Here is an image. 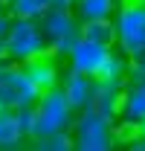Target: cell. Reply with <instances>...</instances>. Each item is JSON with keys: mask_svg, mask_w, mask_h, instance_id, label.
I'll return each mask as SVG.
<instances>
[{"mask_svg": "<svg viewBox=\"0 0 145 151\" xmlns=\"http://www.w3.org/2000/svg\"><path fill=\"white\" fill-rule=\"evenodd\" d=\"M113 47L119 52H136L145 47V0H122L113 12Z\"/></svg>", "mask_w": 145, "mask_h": 151, "instance_id": "cell-1", "label": "cell"}, {"mask_svg": "<svg viewBox=\"0 0 145 151\" xmlns=\"http://www.w3.org/2000/svg\"><path fill=\"white\" fill-rule=\"evenodd\" d=\"M72 137V148L78 151H110L116 145L113 139V122L105 119L102 113H96L93 108L78 111V116L70 125Z\"/></svg>", "mask_w": 145, "mask_h": 151, "instance_id": "cell-2", "label": "cell"}, {"mask_svg": "<svg viewBox=\"0 0 145 151\" xmlns=\"http://www.w3.org/2000/svg\"><path fill=\"white\" fill-rule=\"evenodd\" d=\"M6 44V58L15 61V64H23L29 58H38L47 50V38L41 32V23L38 20H26V18H12V26L3 38Z\"/></svg>", "mask_w": 145, "mask_h": 151, "instance_id": "cell-3", "label": "cell"}, {"mask_svg": "<svg viewBox=\"0 0 145 151\" xmlns=\"http://www.w3.org/2000/svg\"><path fill=\"white\" fill-rule=\"evenodd\" d=\"M41 32L47 38V50L52 55H67L72 50V44L78 41V23L81 20L72 15L70 9H61V6H50L44 15H41Z\"/></svg>", "mask_w": 145, "mask_h": 151, "instance_id": "cell-4", "label": "cell"}, {"mask_svg": "<svg viewBox=\"0 0 145 151\" xmlns=\"http://www.w3.org/2000/svg\"><path fill=\"white\" fill-rule=\"evenodd\" d=\"M35 113H38V125H35V137H47L55 131H70L75 111L67 102V96L61 87H50L38 96L35 102Z\"/></svg>", "mask_w": 145, "mask_h": 151, "instance_id": "cell-5", "label": "cell"}, {"mask_svg": "<svg viewBox=\"0 0 145 151\" xmlns=\"http://www.w3.org/2000/svg\"><path fill=\"white\" fill-rule=\"evenodd\" d=\"M41 90L29 81V76L23 73V67L15 61H0V108H23V105H35Z\"/></svg>", "mask_w": 145, "mask_h": 151, "instance_id": "cell-6", "label": "cell"}, {"mask_svg": "<svg viewBox=\"0 0 145 151\" xmlns=\"http://www.w3.org/2000/svg\"><path fill=\"white\" fill-rule=\"evenodd\" d=\"M110 50L113 47H108V44H96V41H87V38H78L72 44V50L67 52L70 70H78V73L96 78L99 70H102V64H105V58L110 55Z\"/></svg>", "mask_w": 145, "mask_h": 151, "instance_id": "cell-7", "label": "cell"}, {"mask_svg": "<svg viewBox=\"0 0 145 151\" xmlns=\"http://www.w3.org/2000/svg\"><path fill=\"white\" fill-rule=\"evenodd\" d=\"M122 93H125V81H116V78H93V102H90V108L113 122L119 116Z\"/></svg>", "mask_w": 145, "mask_h": 151, "instance_id": "cell-8", "label": "cell"}, {"mask_svg": "<svg viewBox=\"0 0 145 151\" xmlns=\"http://www.w3.org/2000/svg\"><path fill=\"white\" fill-rule=\"evenodd\" d=\"M20 67H23V73L29 76V81L35 84L41 93L50 90V87H58V78H61L58 73H61V70H58V64H55L52 52H44V55H38V58H29V61H23Z\"/></svg>", "mask_w": 145, "mask_h": 151, "instance_id": "cell-9", "label": "cell"}, {"mask_svg": "<svg viewBox=\"0 0 145 151\" xmlns=\"http://www.w3.org/2000/svg\"><path fill=\"white\" fill-rule=\"evenodd\" d=\"M61 90L67 96V102L72 105V111H84V108H90L93 102V78L84 73H78V70H67L64 76V81H61Z\"/></svg>", "mask_w": 145, "mask_h": 151, "instance_id": "cell-10", "label": "cell"}, {"mask_svg": "<svg viewBox=\"0 0 145 151\" xmlns=\"http://www.w3.org/2000/svg\"><path fill=\"white\" fill-rule=\"evenodd\" d=\"M23 142H26V137L15 119V111L0 108V151H18Z\"/></svg>", "mask_w": 145, "mask_h": 151, "instance_id": "cell-11", "label": "cell"}, {"mask_svg": "<svg viewBox=\"0 0 145 151\" xmlns=\"http://www.w3.org/2000/svg\"><path fill=\"white\" fill-rule=\"evenodd\" d=\"M119 116L128 122H139L145 116V90L136 84H125L122 93V105H119Z\"/></svg>", "mask_w": 145, "mask_h": 151, "instance_id": "cell-12", "label": "cell"}, {"mask_svg": "<svg viewBox=\"0 0 145 151\" xmlns=\"http://www.w3.org/2000/svg\"><path fill=\"white\" fill-rule=\"evenodd\" d=\"M75 18L78 20H102V18H113L119 0H75Z\"/></svg>", "mask_w": 145, "mask_h": 151, "instance_id": "cell-13", "label": "cell"}, {"mask_svg": "<svg viewBox=\"0 0 145 151\" xmlns=\"http://www.w3.org/2000/svg\"><path fill=\"white\" fill-rule=\"evenodd\" d=\"M78 38H87L96 44H108L113 47V20L102 18V20H81L78 23Z\"/></svg>", "mask_w": 145, "mask_h": 151, "instance_id": "cell-14", "label": "cell"}, {"mask_svg": "<svg viewBox=\"0 0 145 151\" xmlns=\"http://www.w3.org/2000/svg\"><path fill=\"white\" fill-rule=\"evenodd\" d=\"M9 15L12 18H26V20H41V15L52 6V0H9Z\"/></svg>", "mask_w": 145, "mask_h": 151, "instance_id": "cell-15", "label": "cell"}, {"mask_svg": "<svg viewBox=\"0 0 145 151\" xmlns=\"http://www.w3.org/2000/svg\"><path fill=\"white\" fill-rule=\"evenodd\" d=\"M128 73H131V64H128V55L119 52V50H110V55L105 58L102 70L96 78H116V81H125Z\"/></svg>", "mask_w": 145, "mask_h": 151, "instance_id": "cell-16", "label": "cell"}, {"mask_svg": "<svg viewBox=\"0 0 145 151\" xmlns=\"http://www.w3.org/2000/svg\"><path fill=\"white\" fill-rule=\"evenodd\" d=\"M35 151H72V137L70 131H55L47 137H32Z\"/></svg>", "mask_w": 145, "mask_h": 151, "instance_id": "cell-17", "label": "cell"}, {"mask_svg": "<svg viewBox=\"0 0 145 151\" xmlns=\"http://www.w3.org/2000/svg\"><path fill=\"white\" fill-rule=\"evenodd\" d=\"M15 119H18L20 131L26 139L35 137V125H38V113H35V105H23V108H15Z\"/></svg>", "mask_w": 145, "mask_h": 151, "instance_id": "cell-18", "label": "cell"}, {"mask_svg": "<svg viewBox=\"0 0 145 151\" xmlns=\"http://www.w3.org/2000/svg\"><path fill=\"white\" fill-rule=\"evenodd\" d=\"M134 137H136V122L122 119V125H119V128H113V139H116V142H122V139H128V142H131Z\"/></svg>", "mask_w": 145, "mask_h": 151, "instance_id": "cell-19", "label": "cell"}, {"mask_svg": "<svg viewBox=\"0 0 145 151\" xmlns=\"http://www.w3.org/2000/svg\"><path fill=\"white\" fill-rule=\"evenodd\" d=\"M128 64H131V70H145V47L136 50V52H131L128 55Z\"/></svg>", "mask_w": 145, "mask_h": 151, "instance_id": "cell-20", "label": "cell"}, {"mask_svg": "<svg viewBox=\"0 0 145 151\" xmlns=\"http://www.w3.org/2000/svg\"><path fill=\"white\" fill-rule=\"evenodd\" d=\"M125 84H136V87L145 90V70H131L128 78H125Z\"/></svg>", "mask_w": 145, "mask_h": 151, "instance_id": "cell-21", "label": "cell"}, {"mask_svg": "<svg viewBox=\"0 0 145 151\" xmlns=\"http://www.w3.org/2000/svg\"><path fill=\"white\" fill-rule=\"evenodd\" d=\"M131 148L134 151H145V137H134V139H131Z\"/></svg>", "mask_w": 145, "mask_h": 151, "instance_id": "cell-22", "label": "cell"}, {"mask_svg": "<svg viewBox=\"0 0 145 151\" xmlns=\"http://www.w3.org/2000/svg\"><path fill=\"white\" fill-rule=\"evenodd\" d=\"M75 0H52V6H61V9H72Z\"/></svg>", "mask_w": 145, "mask_h": 151, "instance_id": "cell-23", "label": "cell"}, {"mask_svg": "<svg viewBox=\"0 0 145 151\" xmlns=\"http://www.w3.org/2000/svg\"><path fill=\"white\" fill-rule=\"evenodd\" d=\"M136 137H145V116L136 122Z\"/></svg>", "mask_w": 145, "mask_h": 151, "instance_id": "cell-24", "label": "cell"}, {"mask_svg": "<svg viewBox=\"0 0 145 151\" xmlns=\"http://www.w3.org/2000/svg\"><path fill=\"white\" fill-rule=\"evenodd\" d=\"M6 58V44H3V38H0V61Z\"/></svg>", "mask_w": 145, "mask_h": 151, "instance_id": "cell-25", "label": "cell"}, {"mask_svg": "<svg viewBox=\"0 0 145 151\" xmlns=\"http://www.w3.org/2000/svg\"><path fill=\"white\" fill-rule=\"evenodd\" d=\"M3 12H6V0H0V15H3Z\"/></svg>", "mask_w": 145, "mask_h": 151, "instance_id": "cell-26", "label": "cell"}, {"mask_svg": "<svg viewBox=\"0 0 145 151\" xmlns=\"http://www.w3.org/2000/svg\"><path fill=\"white\" fill-rule=\"evenodd\" d=\"M6 3H9V0H6Z\"/></svg>", "mask_w": 145, "mask_h": 151, "instance_id": "cell-27", "label": "cell"}]
</instances>
